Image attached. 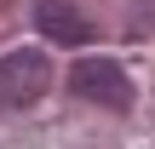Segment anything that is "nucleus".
Listing matches in <instances>:
<instances>
[{"mask_svg": "<svg viewBox=\"0 0 155 149\" xmlns=\"http://www.w3.org/2000/svg\"><path fill=\"white\" fill-rule=\"evenodd\" d=\"M69 92L86 98V103H104V109H132V80L115 57H75L69 63Z\"/></svg>", "mask_w": 155, "mask_h": 149, "instance_id": "nucleus-1", "label": "nucleus"}, {"mask_svg": "<svg viewBox=\"0 0 155 149\" xmlns=\"http://www.w3.org/2000/svg\"><path fill=\"white\" fill-rule=\"evenodd\" d=\"M52 86V57L40 46H17L0 57V109H23Z\"/></svg>", "mask_w": 155, "mask_h": 149, "instance_id": "nucleus-2", "label": "nucleus"}, {"mask_svg": "<svg viewBox=\"0 0 155 149\" xmlns=\"http://www.w3.org/2000/svg\"><path fill=\"white\" fill-rule=\"evenodd\" d=\"M35 23H40V34L52 46H92L98 40V29L81 17L75 0H35Z\"/></svg>", "mask_w": 155, "mask_h": 149, "instance_id": "nucleus-3", "label": "nucleus"}]
</instances>
